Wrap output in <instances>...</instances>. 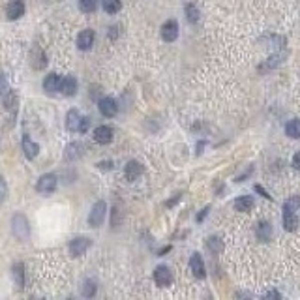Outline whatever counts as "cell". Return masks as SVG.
Returning <instances> with one entry per match:
<instances>
[{
    "label": "cell",
    "instance_id": "6da1fadb",
    "mask_svg": "<svg viewBox=\"0 0 300 300\" xmlns=\"http://www.w3.org/2000/svg\"><path fill=\"white\" fill-rule=\"evenodd\" d=\"M11 233L21 242H26V240L30 239V223L26 220V216L13 214V218H11Z\"/></svg>",
    "mask_w": 300,
    "mask_h": 300
},
{
    "label": "cell",
    "instance_id": "7a4b0ae2",
    "mask_svg": "<svg viewBox=\"0 0 300 300\" xmlns=\"http://www.w3.org/2000/svg\"><path fill=\"white\" fill-rule=\"evenodd\" d=\"M105 214H107V205H105V201H98L96 205L92 207L90 210V214H88V223H90V227H100L103 220H105Z\"/></svg>",
    "mask_w": 300,
    "mask_h": 300
},
{
    "label": "cell",
    "instance_id": "3957f363",
    "mask_svg": "<svg viewBox=\"0 0 300 300\" xmlns=\"http://www.w3.org/2000/svg\"><path fill=\"white\" fill-rule=\"evenodd\" d=\"M56 184H58V180H56V175H43V177H39L38 184H36V192L41 193V195H51V193L56 190Z\"/></svg>",
    "mask_w": 300,
    "mask_h": 300
},
{
    "label": "cell",
    "instance_id": "277c9868",
    "mask_svg": "<svg viewBox=\"0 0 300 300\" xmlns=\"http://www.w3.org/2000/svg\"><path fill=\"white\" fill-rule=\"evenodd\" d=\"M90 239H86V237H75V239L69 242V254L73 255V257H81V255L86 254V250L90 248Z\"/></svg>",
    "mask_w": 300,
    "mask_h": 300
},
{
    "label": "cell",
    "instance_id": "5b68a950",
    "mask_svg": "<svg viewBox=\"0 0 300 300\" xmlns=\"http://www.w3.org/2000/svg\"><path fill=\"white\" fill-rule=\"evenodd\" d=\"M83 118H85V116L79 115V111H75V109H69L68 115H66V128H68L69 131H81Z\"/></svg>",
    "mask_w": 300,
    "mask_h": 300
},
{
    "label": "cell",
    "instance_id": "8992f818",
    "mask_svg": "<svg viewBox=\"0 0 300 300\" xmlns=\"http://www.w3.org/2000/svg\"><path fill=\"white\" fill-rule=\"evenodd\" d=\"M154 280L160 287H169L171 282H173V274H171V270L167 269V267L160 265V267L154 270Z\"/></svg>",
    "mask_w": 300,
    "mask_h": 300
},
{
    "label": "cell",
    "instance_id": "52a82bcc",
    "mask_svg": "<svg viewBox=\"0 0 300 300\" xmlns=\"http://www.w3.org/2000/svg\"><path fill=\"white\" fill-rule=\"evenodd\" d=\"M6 15L8 19H19L24 15V2L23 0H9V4L6 6Z\"/></svg>",
    "mask_w": 300,
    "mask_h": 300
},
{
    "label": "cell",
    "instance_id": "ba28073f",
    "mask_svg": "<svg viewBox=\"0 0 300 300\" xmlns=\"http://www.w3.org/2000/svg\"><path fill=\"white\" fill-rule=\"evenodd\" d=\"M98 107H100L101 115L107 116V118H111V116H115L118 113V105H116V101L113 98H101Z\"/></svg>",
    "mask_w": 300,
    "mask_h": 300
},
{
    "label": "cell",
    "instance_id": "9c48e42d",
    "mask_svg": "<svg viewBox=\"0 0 300 300\" xmlns=\"http://www.w3.org/2000/svg\"><path fill=\"white\" fill-rule=\"evenodd\" d=\"M94 141L100 143V145H107L113 141V130L109 126H98L94 130Z\"/></svg>",
    "mask_w": 300,
    "mask_h": 300
},
{
    "label": "cell",
    "instance_id": "30bf717a",
    "mask_svg": "<svg viewBox=\"0 0 300 300\" xmlns=\"http://www.w3.org/2000/svg\"><path fill=\"white\" fill-rule=\"evenodd\" d=\"M162 38L165 41H175L178 38V23L177 21H167V23H163L162 26Z\"/></svg>",
    "mask_w": 300,
    "mask_h": 300
},
{
    "label": "cell",
    "instance_id": "8fae6325",
    "mask_svg": "<svg viewBox=\"0 0 300 300\" xmlns=\"http://www.w3.org/2000/svg\"><path fill=\"white\" fill-rule=\"evenodd\" d=\"M94 38H96V34H94V30H90V28H86V30H83L81 34H79L77 38V47L81 49V51H88L90 47L94 45Z\"/></svg>",
    "mask_w": 300,
    "mask_h": 300
},
{
    "label": "cell",
    "instance_id": "7c38bea8",
    "mask_svg": "<svg viewBox=\"0 0 300 300\" xmlns=\"http://www.w3.org/2000/svg\"><path fill=\"white\" fill-rule=\"evenodd\" d=\"M190 269H192L193 276L197 278H205L207 276V270H205V263L201 259L199 254H193L192 259H190Z\"/></svg>",
    "mask_w": 300,
    "mask_h": 300
},
{
    "label": "cell",
    "instance_id": "4fadbf2b",
    "mask_svg": "<svg viewBox=\"0 0 300 300\" xmlns=\"http://www.w3.org/2000/svg\"><path fill=\"white\" fill-rule=\"evenodd\" d=\"M23 150H24V156H26L28 160H34V158L39 154V145L38 143H34L28 135H24L23 137Z\"/></svg>",
    "mask_w": 300,
    "mask_h": 300
},
{
    "label": "cell",
    "instance_id": "5bb4252c",
    "mask_svg": "<svg viewBox=\"0 0 300 300\" xmlns=\"http://www.w3.org/2000/svg\"><path fill=\"white\" fill-rule=\"evenodd\" d=\"M299 216L295 214V210H285L284 208V227L285 231H297L299 227Z\"/></svg>",
    "mask_w": 300,
    "mask_h": 300
},
{
    "label": "cell",
    "instance_id": "9a60e30c",
    "mask_svg": "<svg viewBox=\"0 0 300 300\" xmlns=\"http://www.w3.org/2000/svg\"><path fill=\"white\" fill-rule=\"evenodd\" d=\"M30 62H32V68H34V69H43L47 66L45 53H43L39 47H36V49L32 51V54H30Z\"/></svg>",
    "mask_w": 300,
    "mask_h": 300
},
{
    "label": "cell",
    "instance_id": "2e32d148",
    "mask_svg": "<svg viewBox=\"0 0 300 300\" xmlns=\"http://www.w3.org/2000/svg\"><path fill=\"white\" fill-rule=\"evenodd\" d=\"M143 173V165L139 162H135V160H131V162H128V165H126V169H124V175H126V178L128 180H135V178H139V175Z\"/></svg>",
    "mask_w": 300,
    "mask_h": 300
},
{
    "label": "cell",
    "instance_id": "e0dca14e",
    "mask_svg": "<svg viewBox=\"0 0 300 300\" xmlns=\"http://www.w3.org/2000/svg\"><path fill=\"white\" fill-rule=\"evenodd\" d=\"M60 85H62V79L60 75H56V73H49L43 81V88H45L47 92H56V90H60Z\"/></svg>",
    "mask_w": 300,
    "mask_h": 300
},
{
    "label": "cell",
    "instance_id": "ac0fdd59",
    "mask_svg": "<svg viewBox=\"0 0 300 300\" xmlns=\"http://www.w3.org/2000/svg\"><path fill=\"white\" fill-rule=\"evenodd\" d=\"M17 101H19V96H17L15 90H8L4 94V98H2V103H4L6 111H9V113H15L17 111Z\"/></svg>",
    "mask_w": 300,
    "mask_h": 300
},
{
    "label": "cell",
    "instance_id": "d6986e66",
    "mask_svg": "<svg viewBox=\"0 0 300 300\" xmlns=\"http://www.w3.org/2000/svg\"><path fill=\"white\" fill-rule=\"evenodd\" d=\"M11 274H13V282H15L17 289L21 291L24 287V265L23 263H15L13 269H11Z\"/></svg>",
    "mask_w": 300,
    "mask_h": 300
},
{
    "label": "cell",
    "instance_id": "ffe728a7",
    "mask_svg": "<svg viewBox=\"0 0 300 300\" xmlns=\"http://www.w3.org/2000/svg\"><path fill=\"white\" fill-rule=\"evenodd\" d=\"M235 210H239V212H252L254 210V199L250 195L239 197V199L235 201Z\"/></svg>",
    "mask_w": 300,
    "mask_h": 300
},
{
    "label": "cell",
    "instance_id": "44dd1931",
    "mask_svg": "<svg viewBox=\"0 0 300 300\" xmlns=\"http://www.w3.org/2000/svg\"><path fill=\"white\" fill-rule=\"evenodd\" d=\"M60 90L64 96H73V94L77 92V81L73 77H64L62 79Z\"/></svg>",
    "mask_w": 300,
    "mask_h": 300
},
{
    "label": "cell",
    "instance_id": "7402d4cb",
    "mask_svg": "<svg viewBox=\"0 0 300 300\" xmlns=\"http://www.w3.org/2000/svg\"><path fill=\"white\" fill-rule=\"evenodd\" d=\"M83 145L81 143H69L68 148H66V160L68 162H75L77 158H81V154H83Z\"/></svg>",
    "mask_w": 300,
    "mask_h": 300
},
{
    "label": "cell",
    "instance_id": "603a6c76",
    "mask_svg": "<svg viewBox=\"0 0 300 300\" xmlns=\"http://www.w3.org/2000/svg\"><path fill=\"white\" fill-rule=\"evenodd\" d=\"M270 235H272V227H270L269 222H261L257 225V237H259V240L267 242V240H270Z\"/></svg>",
    "mask_w": 300,
    "mask_h": 300
},
{
    "label": "cell",
    "instance_id": "cb8c5ba5",
    "mask_svg": "<svg viewBox=\"0 0 300 300\" xmlns=\"http://www.w3.org/2000/svg\"><path fill=\"white\" fill-rule=\"evenodd\" d=\"M285 131H287V135L293 139H299L300 137V120L299 118H295L291 122L285 126Z\"/></svg>",
    "mask_w": 300,
    "mask_h": 300
},
{
    "label": "cell",
    "instance_id": "d4e9b609",
    "mask_svg": "<svg viewBox=\"0 0 300 300\" xmlns=\"http://www.w3.org/2000/svg\"><path fill=\"white\" fill-rule=\"evenodd\" d=\"M101 4H103V9L107 13H116V11H120V8H122L120 0H101Z\"/></svg>",
    "mask_w": 300,
    "mask_h": 300
},
{
    "label": "cell",
    "instance_id": "484cf974",
    "mask_svg": "<svg viewBox=\"0 0 300 300\" xmlns=\"http://www.w3.org/2000/svg\"><path fill=\"white\" fill-rule=\"evenodd\" d=\"M96 6H98V0H79V9L83 13H92L96 11Z\"/></svg>",
    "mask_w": 300,
    "mask_h": 300
},
{
    "label": "cell",
    "instance_id": "4316f807",
    "mask_svg": "<svg viewBox=\"0 0 300 300\" xmlns=\"http://www.w3.org/2000/svg\"><path fill=\"white\" fill-rule=\"evenodd\" d=\"M186 13H188V21L190 23H197L199 21V9L195 8V6H192V4L186 6Z\"/></svg>",
    "mask_w": 300,
    "mask_h": 300
},
{
    "label": "cell",
    "instance_id": "83f0119b",
    "mask_svg": "<svg viewBox=\"0 0 300 300\" xmlns=\"http://www.w3.org/2000/svg\"><path fill=\"white\" fill-rule=\"evenodd\" d=\"M94 295H96V284L90 282V280H86L85 285H83V297L90 299V297H94Z\"/></svg>",
    "mask_w": 300,
    "mask_h": 300
},
{
    "label": "cell",
    "instance_id": "f1b7e54d",
    "mask_svg": "<svg viewBox=\"0 0 300 300\" xmlns=\"http://www.w3.org/2000/svg\"><path fill=\"white\" fill-rule=\"evenodd\" d=\"M284 208L285 210H297V208H300V197L299 195H295V197H291L289 201H285Z\"/></svg>",
    "mask_w": 300,
    "mask_h": 300
},
{
    "label": "cell",
    "instance_id": "f546056e",
    "mask_svg": "<svg viewBox=\"0 0 300 300\" xmlns=\"http://www.w3.org/2000/svg\"><path fill=\"white\" fill-rule=\"evenodd\" d=\"M207 246H208V250L210 252H214V254H220L222 252V242L218 239H208V242H207Z\"/></svg>",
    "mask_w": 300,
    "mask_h": 300
},
{
    "label": "cell",
    "instance_id": "4dcf8cb0",
    "mask_svg": "<svg viewBox=\"0 0 300 300\" xmlns=\"http://www.w3.org/2000/svg\"><path fill=\"white\" fill-rule=\"evenodd\" d=\"M6 197H8V184H6V180L0 177V205L6 201Z\"/></svg>",
    "mask_w": 300,
    "mask_h": 300
},
{
    "label": "cell",
    "instance_id": "1f68e13d",
    "mask_svg": "<svg viewBox=\"0 0 300 300\" xmlns=\"http://www.w3.org/2000/svg\"><path fill=\"white\" fill-rule=\"evenodd\" d=\"M8 90H9L8 79H6V75H2V73H0V96H4Z\"/></svg>",
    "mask_w": 300,
    "mask_h": 300
},
{
    "label": "cell",
    "instance_id": "d6a6232c",
    "mask_svg": "<svg viewBox=\"0 0 300 300\" xmlns=\"http://www.w3.org/2000/svg\"><path fill=\"white\" fill-rule=\"evenodd\" d=\"M255 192H257V193H261L263 197H267V199H272V195H270V193L267 192V190H265V188H263V186L255 184Z\"/></svg>",
    "mask_w": 300,
    "mask_h": 300
},
{
    "label": "cell",
    "instance_id": "836d02e7",
    "mask_svg": "<svg viewBox=\"0 0 300 300\" xmlns=\"http://www.w3.org/2000/svg\"><path fill=\"white\" fill-rule=\"evenodd\" d=\"M293 167L300 171V152H297V154H295V158H293Z\"/></svg>",
    "mask_w": 300,
    "mask_h": 300
},
{
    "label": "cell",
    "instance_id": "e575fe53",
    "mask_svg": "<svg viewBox=\"0 0 300 300\" xmlns=\"http://www.w3.org/2000/svg\"><path fill=\"white\" fill-rule=\"evenodd\" d=\"M265 297H267V299H280L282 295H280V293H278V291H270V293H267Z\"/></svg>",
    "mask_w": 300,
    "mask_h": 300
},
{
    "label": "cell",
    "instance_id": "d590c367",
    "mask_svg": "<svg viewBox=\"0 0 300 300\" xmlns=\"http://www.w3.org/2000/svg\"><path fill=\"white\" fill-rule=\"evenodd\" d=\"M109 30H111V32H109V36H111V38H113V39H115L116 36H118V28H116V26H111Z\"/></svg>",
    "mask_w": 300,
    "mask_h": 300
},
{
    "label": "cell",
    "instance_id": "8d00e7d4",
    "mask_svg": "<svg viewBox=\"0 0 300 300\" xmlns=\"http://www.w3.org/2000/svg\"><path fill=\"white\" fill-rule=\"evenodd\" d=\"M100 167L101 169H111V162H101Z\"/></svg>",
    "mask_w": 300,
    "mask_h": 300
}]
</instances>
